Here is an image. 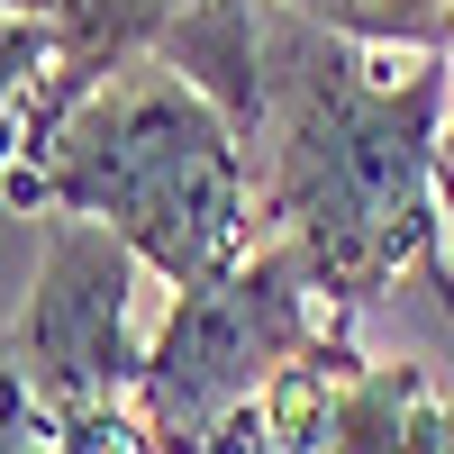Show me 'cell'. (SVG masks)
<instances>
[{"label": "cell", "mask_w": 454, "mask_h": 454, "mask_svg": "<svg viewBox=\"0 0 454 454\" xmlns=\"http://www.w3.org/2000/svg\"><path fill=\"white\" fill-rule=\"evenodd\" d=\"M454 119V55L355 46L263 0L254 36V192L273 237L309 263L336 318L372 309L436 246V164Z\"/></svg>", "instance_id": "6da1fadb"}, {"label": "cell", "mask_w": 454, "mask_h": 454, "mask_svg": "<svg viewBox=\"0 0 454 454\" xmlns=\"http://www.w3.org/2000/svg\"><path fill=\"white\" fill-rule=\"evenodd\" d=\"M327 327H336V309L309 282V263L282 237H263L237 273L173 291V318L145 346L128 409L155 436V454H254L263 382Z\"/></svg>", "instance_id": "3957f363"}, {"label": "cell", "mask_w": 454, "mask_h": 454, "mask_svg": "<svg viewBox=\"0 0 454 454\" xmlns=\"http://www.w3.org/2000/svg\"><path fill=\"white\" fill-rule=\"evenodd\" d=\"M309 27H336L355 46H400V55H454V0H282Z\"/></svg>", "instance_id": "8992f818"}, {"label": "cell", "mask_w": 454, "mask_h": 454, "mask_svg": "<svg viewBox=\"0 0 454 454\" xmlns=\"http://www.w3.org/2000/svg\"><path fill=\"white\" fill-rule=\"evenodd\" d=\"M436 454H454V409H445V445H436Z\"/></svg>", "instance_id": "30bf717a"}, {"label": "cell", "mask_w": 454, "mask_h": 454, "mask_svg": "<svg viewBox=\"0 0 454 454\" xmlns=\"http://www.w3.org/2000/svg\"><path fill=\"white\" fill-rule=\"evenodd\" d=\"M200 0H55V36H64V82H55V128L82 109L100 82H119L128 64L164 46L173 19H192Z\"/></svg>", "instance_id": "5b68a950"}, {"label": "cell", "mask_w": 454, "mask_h": 454, "mask_svg": "<svg viewBox=\"0 0 454 454\" xmlns=\"http://www.w3.org/2000/svg\"><path fill=\"white\" fill-rule=\"evenodd\" d=\"M137 273L145 263L109 237L100 218H55L46 227V263H36L27 309L0 327L10 364L46 391L64 419H91V409H128L137 391Z\"/></svg>", "instance_id": "277c9868"}, {"label": "cell", "mask_w": 454, "mask_h": 454, "mask_svg": "<svg viewBox=\"0 0 454 454\" xmlns=\"http://www.w3.org/2000/svg\"><path fill=\"white\" fill-rule=\"evenodd\" d=\"M73 454H155V436L137 427V409H91L73 419Z\"/></svg>", "instance_id": "ba28073f"}, {"label": "cell", "mask_w": 454, "mask_h": 454, "mask_svg": "<svg viewBox=\"0 0 454 454\" xmlns=\"http://www.w3.org/2000/svg\"><path fill=\"white\" fill-rule=\"evenodd\" d=\"M10 19H55V0H0Z\"/></svg>", "instance_id": "9c48e42d"}, {"label": "cell", "mask_w": 454, "mask_h": 454, "mask_svg": "<svg viewBox=\"0 0 454 454\" xmlns=\"http://www.w3.org/2000/svg\"><path fill=\"white\" fill-rule=\"evenodd\" d=\"M0 454H73V419L10 364V346H0Z\"/></svg>", "instance_id": "52a82bcc"}, {"label": "cell", "mask_w": 454, "mask_h": 454, "mask_svg": "<svg viewBox=\"0 0 454 454\" xmlns=\"http://www.w3.org/2000/svg\"><path fill=\"white\" fill-rule=\"evenodd\" d=\"M0 200L36 218H100L173 291L237 273L263 246V192L237 119L155 55L100 82L27 164L0 173Z\"/></svg>", "instance_id": "7a4b0ae2"}]
</instances>
